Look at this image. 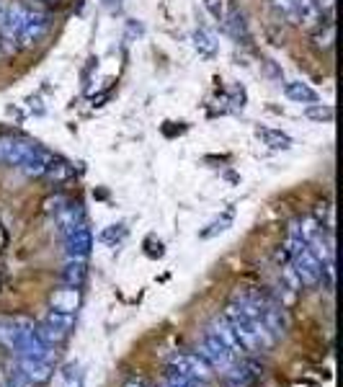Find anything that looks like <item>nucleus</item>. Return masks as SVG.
I'll return each instance as SVG.
<instances>
[{"mask_svg":"<svg viewBox=\"0 0 343 387\" xmlns=\"http://www.w3.org/2000/svg\"><path fill=\"white\" fill-rule=\"evenodd\" d=\"M8 387H34V385H31L29 379L23 377V375H21L19 369H16V372L10 375V379H8Z\"/></svg>","mask_w":343,"mask_h":387,"instance_id":"obj_23","label":"nucleus"},{"mask_svg":"<svg viewBox=\"0 0 343 387\" xmlns=\"http://www.w3.org/2000/svg\"><path fill=\"white\" fill-rule=\"evenodd\" d=\"M160 387H206V385L204 382H199V379L184 377V375H178V372H173V369H168L166 379H163V385Z\"/></svg>","mask_w":343,"mask_h":387,"instance_id":"obj_18","label":"nucleus"},{"mask_svg":"<svg viewBox=\"0 0 343 387\" xmlns=\"http://www.w3.org/2000/svg\"><path fill=\"white\" fill-rule=\"evenodd\" d=\"M204 6L217 21H225V16L230 13V8H233V3H230V0H204Z\"/></svg>","mask_w":343,"mask_h":387,"instance_id":"obj_20","label":"nucleus"},{"mask_svg":"<svg viewBox=\"0 0 343 387\" xmlns=\"http://www.w3.org/2000/svg\"><path fill=\"white\" fill-rule=\"evenodd\" d=\"M47 3H62V0H47Z\"/></svg>","mask_w":343,"mask_h":387,"instance_id":"obj_27","label":"nucleus"},{"mask_svg":"<svg viewBox=\"0 0 343 387\" xmlns=\"http://www.w3.org/2000/svg\"><path fill=\"white\" fill-rule=\"evenodd\" d=\"M199 357H202L206 364H209V369H215V372H219V375L230 372V369L235 367V361H237L235 354H233V351H230V348H227L222 341L217 339V336L209 328L204 330V339H202V346H199Z\"/></svg>","mask_w":343,"mask_h":387,"instance_id":"obj_2","label":"nucleus"},{"mask_svg":"<svg viewBox=\"0 0 343 387\" xmlns=\"http://www.w3.org/2000/svg\"><path fill=\"white\" fill-rule=\"evenodd\" d=\"M62 240H65V256L68 258H80L86 261L93 251V232L86 223L72 225L70 230L62 232Z\"/></svg>","mask_w":343,"mask_h":387,"instance_id":"obj_4","label":"nucleus"},{"mask_svg":"<svg viewBox=\"0 0 343 387\" xmlns=\"http://www.w3.org/2000/svg\"><path fill=\"white\" fill-rule=\"evenodd\" d=\"M289 269L294 271V276L300 281V287H315L323 279V266H320V258L313 253L310 245H304L300 251L294 253L289 258Z\"/></svg>","mask_w":343,"mask_h":387,"instance_id":"obj_3","label":"nucleus"},{"mask_svg":"<svg viewBox=\"0 0 343 387\" xmlns=\"http://www.w3.org/2000/svg\"><path fill=\"white\" fill-rule=\"evenodd\" d=\"M62 387H83V372L75 367H68L65 369V375H62Z\"/></svg>","mask_w":343,"mask_h":387,"instance_id":"obj_22","label":"nucleus"},{"mask_svg":"<svg viewBox=\"0 0 343 387\" xmlns=\"http://www.w3.org/2000/svg\"><path fill=\"white\" fill-rule=\"evenodd\" d=\"M315 6H317V8H320V13H323V10H333L335 0H315Z\"/></svg>","mask_w":343,"mask_h":387,"instance_id":"obj_25","label":"nucleus"},{"mask_svg":"<svg viewBox=\"0 0 343 387\" xmlns=\"http://www.w3.org/2000/svg\"><path fill=\"white\" fill-rule=\"evenodd\" d=\"M37 150V142L23 140V137H0V163L10 168H21L29 160V155Z\"/></svg>","mask_w":343,"mask_h":387,"instance_id":"obj_6","label":"nucleus"},{"mask_svg":"<svg viewBox=\"0 0 343 387\" xmlns=\"http://www.w3.org/2000/svg\"><path fill=\"white\" fill-rule=\"evenodd\" d=\"M80 287H65V290H59L55 297H52V308L55 310H62V312H75L80 302Z\"/></svg>","mask_w":343,"mask_h":387,"instance_id":"obj_13","label":"nucleus"},{"mask_svg":"<svg viewBox=\"0 0 343 387\" xmlns=\"http://www.w3.org/2000/svg\"><path fill=\"white\" fill-rule=\"evenodd\" d=\"M19 372L29 379L31 385H41L52 377L55 367L49 361H37V359H19Z\"/></svg>","mask_w":343,"mask_h":387,"instance_id":"obj_10","label":"nucleus"},{"mask_svg":"<svg viewBox=\"0 0 343 387\" xmlns=\"http://www.w3.org/2000/svg\"><path fill=\"white\" fill-rule=\"evenodd\" d=\"M227 382V387H251L258 377V367L253 361H245V359H237L235 367L222 375Z\"/></svg>","mask_w":343,"mask_h":387,"instance_id":"obj_8","label":"nucleus"},{"mask_svg":"<svg viewBox=\"0 0 343 387\" xmlns=\"http://www.w3.org/2000/svg\"><path fill=\"white\" fill-rule=\"evenodd\" d=\"M44 323H47V325H52V328L62 330V333H70V330H72V325H75V312H62V310L52 308L47 312Z\"/></svg>","mask_w":343,"mask_h":387,"instance_id":"obj_16","label":"nucleus"},{"mask_svg":"<svg viewBox=\"0 0 343 387\" xmlns=\"http://www.w3.org/2000/svg\"><path fill=\"white\" fill-rule=\"evenodd\" d=\"M271 6H274L276 10H282V13H289V10L297 6V0H271Z\"/></svg>","mask_w":343,"mask_h":387,"instance_id":"obj_24","label":"nucleus"},{"mask_svg":"<svg viewBox=\"0 0 343 387\" xmlns=\"http://www.w3.org/2000/svg\"><path fill=\"white\" fill-rule=\"evenodd\" d=\"M335 41V23L333 21H325V23H317V31L313 34V47L317 52H328L333 49Z\"/></svg>","mask_w":343,"mask_h":387,"instance_id":"obj_14","label":"nucleus"},{"mask_svg":"<svg viewBox=\"0 0 343 387\" xmlns=\"http://www.w3.org/2000/svg\"><path fill=\"white\" fill-rule=\"evenodd\" d=\"M168 369H173L178 375H184V377H191V379H199V382H209L212 379V369L206 364L204 359L199 357V354H173L170 361H168Z\"/></svg>","mask_w":343,"mask_h":387,"instance_id":"obj_5","label":"nucleus"},{"mask_svg":"<svg viewBox=\"0 0 343 387\" xmlns=\"http://www.w3.org/2000/svg\"><path fill=\"white\" fill-rule=\"evenodd\" d=\"M86 276H88V269H86V261H80V258H68L65 269L59 271V279L68 287H80L86 281Z\"/></svg>","mask_w":343,"mask_h":387,"instance_id":"obj_12","label":"nucleus"},{"mask_svg":"<svg viewBox=\"0 0 343 387\" xmlns=\"http://www.w3.org/2000/svg\"><path fill=\"white\" fill-rule=\"evenodd\" d=\"M209 330L215 333L217 339L222 341L233 354H235L237 359H245V348H243V343L237 341V336H235V330L230 328V323L225 320V315H219V318H215L212 320V325H209Z\"/></svg>","mask_w":343,"mask_h":387,"instance_id":"obj_9","label":"nucleus"},{"mask_svg":"<svg viewBox=\"0 0 343 387\" xmlns=\"http://www.w3.org/2000/svg\"><path fill=\"white\" fill-rule=\"evenodd\" d=\"M225 320L230 323V328L235 330V336H237V341L243 343L245 354H258V351H266V348H271L276 343V341L271 339V333L266 330L264 323L255 320L253 315L243 312L235 302L227 305Z\"/></svg>","mask_w":343,"mask_h":387,"instance_id":"obj_1","label":"nucleus"},{"mask_svg":"<svg viewBox=\"0 0 343 387\" xmlns=\"http://www.w3.org/2000/svg\"><path fill=\"white\" fill-rule=\"evenodd\" d=\"M127 387H147V385H145V379L132 377V379H129V382H127Z\"/></svg>","mask_w":343,"mask_h":387,"instance_id":"obj_26","label":"nucleus"},{"mask_svg":"<svg viewBox=\"0 0 343 387\" xmlns=\"http://www.w3.org/2000/svg\"><path fill=\"white\" fill-rule=\"evenodd\" d=\"M289 21L297 23V26H302V29H310V26H317L320 23V8L315 6V0H297V6H294L289 13Z\"/></svg>","mask_w":343,"mask_h":387,"instance_id":"obj_7","label":"nucleus"},{"mask_svg":"<svg viewBox=\"0 0 343 387\" xmlns=\"http://www.w3.org/2000/svg\"><path fill=\"white\" fill-rule=\"evenodd\" d=\"M255 135H258V140H264V145H268L271 150H289L292 147V137L284 135L282 129H258Z\"/></svg>","mask_w":343,"mask_h":387,"instance_id":"obj_15","label":"nucleus"},{"mask_svg":"<svg viewBox=\"0 0 343 387\" xmlns=\"http://www.w3.org/2000/svg\"><path fill=\"white\" fill-rule=\"evenodd\" d=\"M304 114L313 122H333V108L323 106V104H310V106L304 108Z\"/></svg>","mask_w":343,"mask_h":387,"instance_id":"obj_19","label":"nucleus"},{"mask_svg":"<svg viewBox=\"0 0 343 387\" xmlns=\"http://www.w3.org/2000/svg\"><path fill=\"white\" fill-rule=\"evenodd\" d=\"M284 93L292 98L294 104H302V106L320 104V93H317L313 86H307L304 80H289V83L284 86Z\"/></svg>","mask_w":343,"mask_h":387,"instance_id":"obj_11","label":"nucleus"},{"mask_svg":"<svg viewBox=\"0 0 343 387\" xmlns=\"http://www.w3.org/2000/svg\"><path fill=\"white\" fill-rule=\"evenodd\" d=\"M0 44H10V47H16L13 44V39L8 34V6L0 0Z\"/></svg>","mask_w":343,"mask_h":387,"instance_id":"obj_21","label":"nucleus"},{"mask_svg":"<svg viewBox=\"0 0 343 387\" xmlns=\"http://www.w3.org/2000/svg\"><path fill=\"white\" fill-rule=\"evenodd\" d=\"M194 47H196V52H199V57H204V59H212L217 55L215 39L209 37L204 29L194 31Z\"/></svg>","mask_w":343,"mask_h":387,"instance_id":"obj_17","label":"nucleus"}]
</instances>
